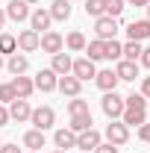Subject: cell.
I'll use <instances>...</instances> for the list:
<instances>
[{
	"mask_svg": "<svg viewBox=\"0 0 150 153\" xmlns=\"http://www.w3.org/2000/svg\"><path fill=\"white\" fill-rule=\"evenodd\" d=\"M138 62H141L144 68H150V47H144V50H141V56H138Z\"/></svg>",
	"mask_w": 150,
	"mask_h": 153,
	"instance_id": "obj_38",
	"label": "cell"
},
{
	"mask_svg": "<svg viewBox=\"0 0 150 153\" xmlns=\"http://www.w3.org/2000/svg\"><path fill=\"white\" fill-rule=\"evenodd\" d=\"M85 59H91V62H100V59H106V41H100V38H94V41H85Z\"/></svg>",
	"mask_w": 150,
	"mask_h": 153,
	"instance_id": "obj_20",
	"label": "cell"
},
{
	"mask_svg": "<svg viewBox=\"0 0 150 153\" xmlns=\"http://www.w3.org/2000/svg\"><path fill=\"white\" fill-rule=\"evenodd\" d=\"M103 138H106L109 144H115V147H121V144H127V141H130V127H127L121 118H118V121H109V127H106Z\"/></svg>",
	"mask_w": 150,
	"mask_h": 153,
	"instance_id": "obj_2",
	"label": "cell"
},
{
	"mask_svg": "<svg viewBox=\"0 0 150 153\" xmlns=\"http://www.w3.org/2000/svg\"><path fill=\"white\" fill-rule=\"evenodd\" d=\"M100 141H103V135L97 133L94 127H88L85 133H76V147H79V153H91Z\"/></svg>",
	"mask_w": 150,
	"mask_h": 153,
	"instance_id": "obj_7",
	"label": "cell"
},
{
	"mask_svg": "<svg viewBox=\"0 0 150 153\" xmlns=\"http://www.w3.org/2000/svg\"><path fill=\"white\" fill-rule=\"evenodd\" d=\"M138 94H144L150 100V76H144V79H141V91H138Z\"/></svg>",
	"mask_w": 150,
	"mask_h": 153,
	"instance_id": "obj_37",
	"label": "cell"
},
{
	"mask_svg": "<svg viewBox=\"0 0 150 153\" xmlns=\"http://www.w3.org/2000/svg\"><path fill=\"white\" fill-rule=\"evenodd\" d=\"M71 65H74V59L68 56L65 50H59V53H53V62H50V71L59 76H65V74H71Z\"/></svg>",
	"mask_w": 150,
	"mask_h": 153,
	"instance_id": "obj_18",
	"label": "cell"
},
{
	"mask_svg": "<svg viewBox=\"0 0 150 153\" xmlns=\"http://www.w3.org/2000/svg\"><path fill=\"white\" fill-rule=\"evenodd\" d=\"M94 82H97V88H100V91H115V88H118V76H115L112 68L97 71V74H94Z\"/></svg>",
	"mask_w": 150,
	"mask_h": 153,
	"instance_id": "obj_17",
	"label": "cell"
},
{
	"mask_svg": "<svg viewBox=\"0 0 150 153\" xmlns=\"http://www.w3.org/2000/svg\"><path fill=\"white\" fill-rule=\"evenodd\" d=\"M9 85H12L15 97H21V100H30V97H33V91H36L33 79H30V76H24V74H18L15 79H12V82H9Z\"/></svg>",
	"mask_w": 150,
	"mask_h": 153,
	"instance_id": "obj_13",
	"label": "cell"
},
{
	"mask_svg": "<svg viewBox=\"0 0 150 153\" xmlns=\"http://www.w3.org/2000/svg\"><path fill=\"white\" fill-rule=\"evenodd\" d=\"M127 38H130V41H147L150 38V21L141 18V21L127 24Z\"/></svg>",
	"mask_w": 150,
	"mask_h": 153,
	"instance_id": "obj_12",
	"label": "cell"
},
{
	"mask_svg": "<svg viewBox=\"0 0 150 153\" xmlns=\"http://www.w3.org/2000/svg\"><path fill=\"white\" fill-rule=\"evenodd\" d=\"M112 71H115V76H118V82H135V76H138V62L118 59V65H115Z\"/></svg>",
	"mask_w": 150,
	"mask_h": 153,
	"instance_id": "obj_10",
	"label": "cell"
},
{
	"mask_svg": "<svg viewBox=\"0 0 150 153\" xmlns=\"http://www.w3.org/2000/svg\"><path fill=\"white\" fill-rule=\"evenodd\" d=\"M147 141H150V138H147Z\"/></svg>",
	"mask_w": 150,
	"mask_h": 153,
	"instance_id": "obj_49",
	"label": "cell"
},
{
	"mask_svg": "<svg viewBox=\"0 0 150 153\" xmlns=\"http://www.w3.org/2000/svg\"><path fill=\"white\" fill-rule=\"evenodd\" d=\"M53 144H56V150L76 147V133H71V130H56L53 133Z\"/></svg>",
	"mask_w": 150,
	"mask_h": 153,
	"instance_id": "obj_19",
	"label": "cell"
},
{
	"mask_svg": "<svg viewBox=\"0 0 150 153\" xmlns=\"http://www.w3.org/2000/svg\"><path fill=\"white\" fill-rule=\"evenodd\" d=\"M6 18L21 24V21L30 18V3H24V0H9V6H6Z\"/></svg>",
	"mask_w": 150,
	"mask_h": 153,
	"instance_id": "obj_14",
	"label": "cell"
},
{
	"mask_svg": "<svg viewBox=\"0 0 150 153\" xmlns=\"http://www.w3.org/2000/svg\"><path fill=\"white\" fill-rule=\"evenodd\" d=\"M47 12H50L53 21H68V18H71V3H68V0H53Z\"/></svg>",
	"mask_w": 150,
	"mask_h": 153,
	"instance_id": "obj_21",
	"label": "cell"
},
{
	"mask_svg": "<svg viewBox=\"0 0 150 153\" xmlns=\"http://www.w3.org/2000/svg\"><path fill=\"white\" fill-rule=\"evenodd\" d=\"M12 100H15V91H12V85H9V82H3V85H0V103H3V106H9Z\"/></svg>",
	"mask_w": 150,
	"mask_h": 153,
	"instance_id": "obj_34",
	"label": "cell"
},
{
	"mask_svg": "<svg viewBox=\"0 0 150 153\" xmlns=\"http://www.w3.org/2000/svg\"><path fill=\"white\" fill-rule=\"evenodd\" d=\"M24 147L41 150V147H44V133H41V130H30V133L24 135Z\"/></svg>",
	"mask_w": 150,
	"mask_h": 153,
	"instance_id": "obj_25",
	"label": "cell"
},
{
	"mask_svg": "<svg viewBox=\"0 0 150 153\" xmlns=\"http://www.w3.org/2000/svg\"><path fill=\"white\" fill-rule=\"evenodd\" d=\"M6 68H9L15 76H18V74H27V68H30V59L24 56V53H12V56H9V62H6Z\"/></svg>",
	"mask_w": 150,
	"mask_h": 153,
	"instance_id": "obj_23",
	"label": "cell"
},
{
	"mask_svg": "<svg viewBox=\"0 0 150 153\" xmlns=\"http://www.w3.org/2000/svg\"><path fill=\"white\" fill-rule=\"evenodd\" d=\"M24 3H30V6H33V3H41V0H24Z\"/></svg>",
	"mask_w": 150,
	"mask_h": 153,
	"instance_id": "obj_43",
	"label": "cell"
},
{
	"mask_svg": "<svg viewBox=\"0 0 150 153\" xmlns=\"http://www.w3.org/2000/svg\"><path fill=\"white\" fill-rule=\"evenodd\" d=\"M106 59H112V62L124 59V44H121L118 38H109V41H106Z\"/></svg>",
	"mask_w": 150,
	"mask_h": 153,
	"instance_id": "obj_28",
	"label": "cell"
},
{
	"mask_svg": "<svg viewBox=\"0 0 150 153\" xmlns=\"http://www.w3.org/2000/svg\"><path fill=\"white\" fill-rule=\"evenodd\" d=\"M30 153H41V150H30Z\"/></svg>",
	"mask_w": 150,
	"mask_h": 153,
	"instance_id": "obj_47",
	"label": "cell"
},
{
	"mask_svg": "<svg viewBox=\"0 0 150 153\" xmlns=\"http://www.w3.org/2000/svg\"><path fill=\"white\" fill-rule=\"evenodd\" d=\"M94 153H118V147H115V144H109V141H100V144L94 147Z\"/></svg>",
	"mask_w": 150,
	"mask_h": 153,
	"instance_id": "obj_35",
	"label": "cell"
},
{
	"mask_svg": "<svg viewBox=\"0 0 150 153\" xmlns=\"http://www.w3.org/2000/svg\"><path fill=\"white\" fill-rule=\"evenodd\" d=\"M0 144H3V141H0Z\"/></svg>",
	"mask_w": 150,
	"mask_h": 153,
	"instance_id": "obj_48",
	"label": "cell"
},
{
	"mask_svg": "<svg viewBox=\"0 0 150 153\" xmlns=\"http://www.w3.org/2000/svg\"><path fill=\"white\" fill-rule=\"evenodd\" d=\"M144 9H147V21H150V3H147V6H144Z\"/></svg>",
	"mask_w": 150,
	"mask_h": 153,
	"instance_id": "obj_44",
	"label": "cell"
},
{
	"mask_svg": "<svg viewBox=\"0 0 150 153\" xmlns=\"http://www.w3.org/2000/svg\"><path fill=\"white\" fill-rule=\"evenodd\" d=\"M33 85H36L38 91H44V94H47V91H56V85H59V74H53L50 68H41V71L36 74V79H33Z\"/></svg>",
	"mask_w": 150,
	"mask_h": 153,
	"instance_id": "obj_5",
	"label": "cell"
},
{
	"mask_svg": "<svg viewBox=\"0 0 150 153\" xmlns=\"http://www.w3.org/2000/svg\"><path fill=\"white\" fill-rule=\"evenodd\" d=\"M0 68H3V56H0Z\"/></svg>",
	"mask_w": 150,
	"mask_h": 153,
	"instance_id": "obj_45",
	"label": "cell"
},
{
	"mask_svg": "<svg viewBox=\"0 0 150 153\" xmlns=\"http://www.w3.org/2000/svg\"><path fill=\"white\" fill-rule=\"evenodd\" d=\"M56 88H59L65 97H79V91H82V82H79L74 74H65V76H59V85H56Z\"/></svg>",
	"mask_w": 150,
	"mask_h": 153,
	"instance_id": "obj_15",
	"label": "cell"
},
{
	"mask_svg": "<svg viewBox=\"0 0 150 153\" xmlns=\"http://www.w3.org/2000/svg\"><path fill=\"white\" fill-rule=\"evenodd\" d=\"M65 47H68V50H74V53H79V50H85V36H82L79 30H74V33H68V38H65Z\"/></svg>",
	"mask_w": 150,
	"mask_h": 153,
	"instance_id": "obj_26",
	"label": "cell"
},
{
	"mask_svg": "<svg viewBox=\"0 0 150 153\" xmlns=\"http://www.w3.org/2000/svg\"><path fill=\"white\" fill-rule=\"evenodd\" d=\"M121 121H124L127 127H141V124L147 121V109H124Z\"/></svg>",
	"mask_w": 150,
	"mask_h": 153,
	"instance_id": "obj_22",
	"label": "cell"
},
{
	"mask_svg": "<svg viewBox=\"0 0 150 153\" xmlns=\"http://www.w3.org/2000/svg\"><path fill=\"white\" fill-rule=\"evenodd\" d=\"M38 47H41L44 53H50V56H53V53H59V50L65 47V38L59 36L56 30H47V33H41V41H38Z\"/></svg>",
	"mask_w": 150,
	"mask_h": 153,
	"instance_id": "obj_9",
	"label": "cell"
},
{
	"mask_svg": "<svg viewBox=\"0 0 150 153\" xmlns=\"http://www.w3.org/2000/svg\"><path fill=\"white\" fill-rule=\"evenodd\" d=\"M124 3H130V6H147L150 0H124Z\"/></svg>",
	"mask_w": 150,
	"mask_h": 153,
	"instance_id": "obj_42",
	"label": "cell"
},
{
	"mask_svg": "<svg viewBox=\"0 0 150 153\" xmlns=\"http://www.w3.org/2000/svg\"><path fill=\"white\" fill-rule=\"evenodd\" d=\"M103 3H106V15H109V18H118V15L124 12V6H127L124 0H103Z\"/></svg>",
	"mask_w": 150,
	"mask_h": 153,
	"instance_id": "obj_33",
	"label": "cell"
},
{
	"mask_svg": "<svg viewBox=\"0 0 150 153\" xmlns=\"http://www.w3.org/2000/svg\"><path fill=\"white\" fill-rule=\"evenodd\" d=\"M141 50H144L141 41H127V44H124V59H127V62H138Z\"/></svg>",
	"mask_w": 150,
	"mask_h": 153,
	"instance_id": "obj_29",
	"label": "cell"
},
{
	"mask_svg": "<svg viewBox=\"0 0 150 153\" xmlns=\"http://www.w3.org/2000/svg\"><path fill=\"white\" fill-rule=\"evenodd\" d=\"M30 121H33V130H50L53 124H56V112L50 109V106H38V109H33V115H30Z\"/></svg>",
	"mask_w": 150,
	"mask_h": 153,
	"instance_id": "obj_4",
	"label": "cell"
},
{
	"mask_svg": "<svg viewBox=\"0 0 150 153\" xmlns=\"http://www.w3.org/2000/svg\"><path fill=\"white\" fill-rule=\"evenodd\" d=\"M118 18H109V15H100V18H94V33L100 41H109V38L118 36Z\"/></svg>",
	"mask_w": 150,
	"mask_h": 153,
	"instance_id": "obj_3",
	"label": "cell"
},
{
	"mask_svg": "<svg viewBox=\"0 0 150 153\" xmlns=\"http://www.w3.org/2000/svg\"><path fill=\"white\" fill-rule=\"evenodd\" d=\"M0 53H18V38L12 33H0Z\"/></svg>",
	"mask_w": 150,
	"mask_h": 153,
	"instance_id": "obj_27",
	"label": "cell"
},
{
	"mask_svg": "<svg viewBox=\"0 0 150 153\" xmlns=\"http://www.w3.org/2000/svg\"><path fill=\"white\" fill-rule=\"evenodd\" d=\"M71 74H74L79 82H85V79H94L97 68H94V62H91V59L79 56V59H74V65H71Z\"/></svg>",
	"mask_w": 150,
	"mask_h": 153,
	"instance_id": "obj_8",
	"label": "cell"
},
{
	"mask_svg": "<svg viewBox=\"0 0 150 153\" xmlns=\"http://www.w3.org/2000/svg\"><path fill=\"white\" fill-rule=\"evenodd\" d=\"M15 38H18V47L24 50V53H33V50H38V41H41V36H38L36 30H21Z\"/></svg>",
	"mask_w": 150,
	"mask_h": 153,
	"instance_id": "obj_16",
	"label": "cell"
},
{
	"mask_svg": "<svg viewBox=\"0 0 150 153\" xmlns=\"http://www.w3.org/2000/svg\"><path fill=\"white\" fill-rule=\"evenodd\" d=\"M50 24H53V18H50V12H47V9H41V6H38L36 12H30V30H36L38 36H41V33H47V30H50Z\"/></svg>",
	"mask_w": 150,
	"mask_h": 153,
	"instance_id": "obj_11",
	"label": "cell"
},
{
	"mask_svg": "<svg viewBox=\"0 0 150 153\" xmlns=\"http://www.w3.org/2000/svg\"><path fill=\"white\" fill-rule=\"evenodd\" d=\"M68 112H71V115H85V112H88V100L71 97V100H68Z\"/></svg>",
	"mask_w": 150,
	"mask_h": 153,
	"instance_id": "obj_32",
	"label": "cell"
},
{
	"mask_svg": "<svg viewBox=\"0 0 150 153\" xmlns=\"http://www.w3.org/2000/svg\"><path fill=\"white\" fill-rule=\"evenodd\" d=\"M6 124H9V109L0 103V127H6Z\"/></svg>",
	"mask_w": 150,
	"mask_h": 153,
	"instance_id": "obj_39",
	"label": "cell"
},
{
	"mask_svg": "<svg viewBox=\"0 0 150 153\" xmlns=\"http://www.w3.org/2000/svg\"><path fill=\"white\" fill-rule=\"evenodd\" d=\"M53 153H65V150H53Z\"/></svg>",
	"mask_w": 150,
	"mask_h": 153,
	"instance_id": "obj_46",
	"label": "cell"
},
{
	"mask_svg": "<svg viewBox=\"0 0 150 153\" xmlns=\"http://www.w3.org/2000/svg\"><path fill=\"white\" fill-rule=\"evenodd\" d=\"M124 106H127V109H147V97L138 94V91H132L130 97H124Z\"/></svg>",
	"mask_w": 150,
	"mask_h": 153,
	"instance_id": "obj_30",
	"label": "cell"
},
{
	"mask_svg": "<svg viewBox=\"0 0 150 153\" xmlns=\"http://www.w3.org/2000/svg\"><path fill=\"white\" fill-rule=\"evenodd\" d=\"M100 109H103V115L109 118V121H118L121 115H124V97L118 94V91H103V100H100Z\"/></svg>",
	"mask_w": 150,
	"mask_h": 153,
	"instance_id": "obj_1",
	"label": "cell"
},
{
	"mask_svg": "<svg viewBox=\"0 0 150 153\" xmlns=\"http://www.w3.org/2000/svg\"><path fill=\"white\" fill-rule=\"evenodd\" d=\"M85 15H91V18L106 15V3L103 0H85Z\"/></svg>",
	"mask_w": 150,
	"mask_h": 153,
	"instance_id": "obj_31",
	"label": "cell"
},
{
	"mask_svg": "<svg viewBox=\"0 0 150 153\" xmlns=\"http://www.w3.org/2000/svg\"><path fill=\"white\" fill-rule=\"evenodd\" d=\"M9 121H18V124H24V121H30V115H33V106H30V100H21V97H15L9 106Z\"/></svg>",
	"mask_w": 150,
	"mask_h": 153,
	"instance_id": "obj_6",
	"label": "cell"
},
{
	"mask_svg": "<svg viewBox=\"0 0 150 153\" xmlns=\"http://www.w3.org/2000/svg\"><path fill=\"white\" fill-rule=\"evenodd\" d=\"M0 153H21L18 144H0Z\"/></svg>",
	"mask_w": 150,
	"mask_h": 153,
	"instance_id": "obj_40",
	"label": "cell"
},
{
	"mask_svg": "<svg viewBox=\"0 0 150 153\" xmlns=\"http://www.w3.org/2000/svg\"><path fill=\"white\" fill-rule=\"evenodd\" d=\"M138 138H141V141H147V138H150V124H147V121L138 127Z\"/></svg>",
	"mask_w": 150,
	"mask_h": 153,
	"instance_id": "obj_36",
	"label": "cell"
},
{
	"mask_svg": "<svg viewBox=\"0 0 150 153\" xmlns=\"http://www.w3.org/2000/svg\"><path fill=\"white\" fill-rule=\"evenodd\" d=\"M6 21H9V18H6V9H0V33H3V27H6Z\"/></svg>",
	"mask_w": 150,
	"mask_h": 153,
	"instance_id": "obj_41",
	"label": "cell"
},
{
	"mask_svg": "<svg viewBox=\"0 0 150 153\" xmlns=\"http://www.w3.org/2000/svg\"><path fill=\"white\" fill-rule=\"evenodd\" d=\"M91 124H94V121H91V112H85V115H71L68 130H71V133H85Z\"/></svg>",
	"mask_w": 150,
	"mask_h": 153,
	"instance_id": "obj_24",
	"label": "cell"
}]
</instances>
